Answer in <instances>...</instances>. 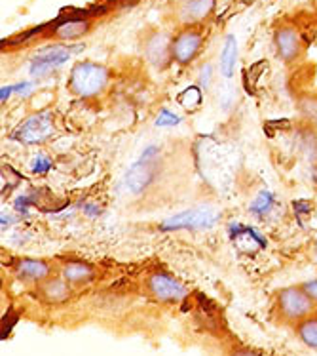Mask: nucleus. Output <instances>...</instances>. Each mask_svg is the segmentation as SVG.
<instances>
[{
    "instance_id": "1",
    "label": "nucleus",
    "mask_w": 317,
    "mask_h": 356,
    "mask_svg": "<svg viewBox=\"0 0 317 356\" xmlns=\"http://www.w3.org/2000/svg\"><path fill=\"white\" fill-rule=\"evenodd\" d=\"M108 71L94 61H80L72 67L69 76V88L78 97H92L101 94L107 86Z\"/></svg>"
},
{
    "instance_id": "2",
    "label": "nucleus",
    "mask_w": 317,
    "mask_h": 356,
    "mask_svg": "<svg viewBox=\"0 0 317 356\" xmlns=\"http://www.w3.org/2000/svg\"><path fill=\"white\" fill-rule=\"evenodd\" d=\"M205 35L202 25H182L175 37L171 38V56L179 65L194 63L198 56L202 54Z\"/></svg>"
},
{
    "instance_id": "3",
    "label": "nucleus",
    "mask_w": 317,
    "mask_h": 356,
    "mask_svg": "<svg viewBox=\"0 0 317 356\" xmlns=\"http://www.w3.org/2000/svg\"><path fill=\"white\" fill-rule=\"evenodd\" d=\"M221 219V213L211 208V206H202L194 210H187L182 213H177L173 218L164 221L162 229L164 231H182V229H209Z\"/></svg>"
},
{
    "instance_id": "4",
    "label": "nucleus",
    "mask_w": 317,
    "mask_h": 356,
    "mask_svg": "<svg viewBox=\"0 0 317 356\" xmlns=\"http://www.w3.org/2000/svg\"><path fill=\"white\" fill-rule=\"evenodd\" d=\"M280 311L287 320H304L314 309V299L302 288H285L277 296Z\"/></svg>"
},
{
    "instance_id": "5",
    "label": "nucleus",
    "mask_w": 317,
    "mask_h": 356,
    "mask_svg": "<svg viewBox=\"0 0 317 356\" xmlns=\"http://www.w3.org/2000/svg\"><path fill=\"white\" fill-rule=\"evenodd\" d=\"M154 156H156V149L151 147L146 153H143L141 160L130 168V172L126 175V187L133 195H141L154 179V175H156V159Z\"/></svg>"
},
{
    "instance_id": "6",
    "label": "nucleus",
    "mask_w": 317,
    "mask_h": 356,
    "mask_svg": "<svg viewBox=\"0 0 317 356\" xmlns=\"http://www.w3.org/2000/svg\"><path fill=\"white\" fill-rule=\"evenodd\" d=\"M144 58L148 59V63L156 67V69H166L171 61V38L164 31H151L143 42Z\"/></svg>"
},
{
    "instance_id": "7",
    "label": "nucleus",
    "mask_w": 317,
    "mask_h": 356,
    "mask_svg": "<svg viewBox=\"0 0 317 356\" xmlns=\"http://www.w3.org/2000/svg\"><path fill=\"white\" fill-rule=\"evenodd\" d=\"M51 131H53V124H51L50 113H38V115L27 118L15 130L14 138L27 145H35V143H42L44 139L50 138Z\"/></svg>"
},
{
    "instance_id": "8",
    "label": "nucleus",
    "mask_w": 317,
    "mask_h": 356,
    "mask_svg": "<svg viewBox=\"0 0 317 356\" xmlns=\"http://www.w3.org/2000/svg\"><path fill=\"white\" fill-rule=\"evenodd\" d=\"M274 46L280 59L293 63L302 54V35L295 25H282L274 33Z\"/></svg>"
},
{
    "instance_id": "9",
    "label": "nucleus",
    "mask_w": 317,
    "mask_h": 356,
    "mask_svg": "<svg viewBox=\"0 0 317 356\" xmlns=\"http://www.w3.org/2000/svg\"><path fill=\"white\" fill-rule=\"evenodd\" d=\"M148 290L160 301H180L187 298V288L166 273H154L148 277Z\"/></svg>"
},
{
    "instance_id": "10",
    "label": "nucleus",
    "mask_w": 317,
    "mask_h": 356,
    "mask_svg": "<svg viewBox=\"0 0 317 356\" xmlns=\"http://www.w3.org/2000/svg\"><path fill=\"white\" fill-rule=\"evenodd\" d=\"M72 48H67V46H50V48H44L36 54L33 61H31V74H44L55 69V67L63 65L65 61H69V58L72 56Z\"/></svg>"
},
{
    "instance_id": "11",
    "label": "nucleus",
    "mask_w": 317,
    "mask_h": 356,
    "mask_svg": "<svg viewBox=\"0 0 317 356\" xmlns=\"http://www.w3.org/2000/svg\"><path fill=\"white\" fill-rule=\"evenodd\" d=\"M216 8V0H188L180 4L177 17L182 25H202L209 19Z\"/></svg>"
},
{
    "instance_id": "12",
    "label": "nucleus",
    "mask_w": 317,
    "mask_h": 356,
    "mask_svg": "<svg viewBox=\"0 0 317 356\" xmlns=\"http://www.w3.org/2000/svg\"><path fill=\"white\" fill-rule=\"evenodd\" d=\"M89 31H92V19L72 15V17L55 22V25L51 27V37L72 42V40H78V38L86 37Z\"/></svg>"
},
{
    "instance_id": "13",
    "label": "nucleus",
    "mask_w": 317,
    "mask_h": 356,
    "mask_svg": "<svg viewBox=\"0 0 317 356\" xmlns=\"http://www.w3.org/2000/svg\"><path fill=\"white\" fill-rule=\"evenodd\" d=\"M236 61H238V42L234 35H228L224 40L223 51H221V74L224 79H230L236 69Z\"/></svg>"
},
{
    "instance_id": "14",
    "label": "nucleus",
    "mask_w": 317,
    "mask_h": 356,
    "mask_svg": "<svg viewBox=\"0 0 317 356\" xmlns=\"http://www.w3.org/2000/svg\"><path fill=\"white\" fill-rule=\"evenodd\" d=\"M17 275L25 280L38 282V280H44L50 275V267L44 261H38V259H23V261L17 263Z\"/></svg>"
},
{
    "instance_id": "15",
    "label": "nucleus",
    "mask_w": 317,
    "mask_h": 356,
    "mask_svg": "<svg viewBox=\"0 0 317 356\" xmlns=\"http://www.w3.org/2000/svg\"><path fill=\"white\" fill-rule=\"evenodd\" d=\"M44 298L48 299L50 303H63L71 298V288L65 278H53L42 286Z\"/></svg>"
},
{
    "instance_id": "16",
    "label": "nucleus",
    "mask_w": 317,
    "mask_h": 356,
    "mask_svg": "<svg viewBox=\"0 0 317 356\" xmlns=\"http://www.w3.org/2000/svg\"><path fill=\"white\" fill-rule=\"evenodd\" d=\"M63 278L71 284L87 282V280L94 278V269L89 265H86V263L71 261L63 267Z\"/></svg>"
},
{
    "instance_id": "17",
    "label": "nucleus",
    "mask_w": 317,
    "mask_h": 356,
    "mask_svg": "<svg viewBox=\"0 0 317 356\" xmlns=\"http://www.w3.org/2000/svg\"><path fill=\"white\" fill-rule=\"evenodd\" d=\"M298 337L308 347L317 349V318H304L298 326Z\"/></svg>"
},
{
    "instance_id": "18",
    "label": "nucleus",
    "mask_w": 317,
    "mask_h": 356,
    "mask_svg": "<svg viewBox=\"0 0 317 356\" xmlns=\"http://www.w3.org/2000/svg\"><path fill=\"white\" fill-rule=\"evenodd\" d=\"M202 99H203L202 88H198V86L187 88V90H185V92L179 95L180 105H182V107L188 111L198 109V107L202 105Z\"/></svg>"
},
{
    "instance_id": "19",
    "label": "nucleus",
    "mask_w": 317,
    "mask_h": 356,
    "mask_svg": "<svg viewBox=\"0 0 317 356\" xmlns=\"http://www.w3.org/2000/svg\"><path fill=\"white\" fill-rule=\"evenodd\" d=\"M298 111L308 122L317 124V97L314 95H306L298 102Z\"/></svg>"
},
{
    "instance_id": "20",
    "label": "nucleus",
    "mask_w": 317,
    "mask_h": 356,
    "mask_svg": "<svg viewBox=\"0 0 317 356\" xmlns=\"http://www.w3.org/2000/svg\"><path fill=\"white\" fill-rule=\"evenodd\" d=\"M272 204H274L272 193H270V191H262L259 197H257V200L251 204V211L252 213H257V216H262V213L270 211Z\"/></svg>"
},
{
    "instance_id": "21",
    "label": "nucleus",
    "mask_w": 317,
    "mask_h": 356,
    "mask_svg": "<svg viewBox=\"0 0 317 356\" xmlns=\"http://www.w3.org/2000/svg\"><path fill=\"white\" fill-rule=\"evenodd\" d=\"M300 145H302L304 153L310 160H317V136L311 130H304L302 134V141H300Z\"/></svg>"
},
{
    "instance_id": "22",
    "label": "nucleus",
    "mask_w": 317,
    "mask_h": 356,
    "mask_svg": "<svg viewBox=\"0 0 317 356\" xmlns=\"http://www.w3.org/2000/svg\"><path fill=\"white\" fill-rule=\"evenodd\" d=\"M180 122L179 115H175L173 111L169 109H162L160 111L158 118H156V126L164 128V126H175V124Z\"/></svg>"
},
{
    "instance_id": "23",
    "label": "nucleus",
    "mask_w": 317,
    "mask_h": 356,
    "mask_svg": "<svg viewBox=\"0 0 317 356\" xmlns=\"http://www.w3.org/2000/svg\"><path fill=\"white\" fill-rule=\"evenodd\" d=\"M35 162L36 164L33 166V172H35V174H46V172H48V170L51 168L50 160L42 159V156H40V159H36Z\"/></svg>"
},
{
    "instance_id": "24",
    "label": "nucleus",
    "mask_w": 317,
    "mask_h": 356,
    "mask_svg": "<svg viewBox=\"0 0 317 356\" xmlns=\"http://www.w3.org/2000/svg\"><path fill=\"white\" fill-rule=\"evenodd\" d=\"M211 73H213V69H211V65H205L202 69V76H200V88H209L211 84Z\"/></svg>"
},
{
    "instance_id": "25",
    "label": "nucleus",
    "mask_w": 317,
    "mask_h": 356,
    "mask_svg": "<svg viewBox=\"0 0 317 356\" xmlns=\"http://www.w3.org/2000/svg\"><path fill=\"white\" fill-rule=\"evenodd\" d=\"M302 290L310 296L314 301H317V280H310V282H306L302 286Z\"/></svg>"
},
{
    "instance_id": "26",
    "label": "nucleus",
    "mask_w": 317,
    "mask_h": 356,
    "mask_svg": "<svg viewBox=\"0 0 317 356\" xmlns=\"http://www.w3.org/2000/svg\"><path fill=\"white\" fill-rule=\"evenodd\" d=\"M141 0H118V6L120 8H131L135 6V4H139Z\"/></svg>"
},
{
    "instance_id": "27",
    "label": "nucleus",
    "mask_w": 317,
    "mask_h": 356,
    "mask_svg": "<svg viewBox=\"0 0 317 356\" xmlns=\"http://www.w3.org/2000/svg\"><path fill=\"white\" fill-rule=\"evenodd\" d=\"M15 88H2V102H6V95H10L14 92Z\"/></svg>"
},
{
    "instance_id": "28",
    "label": "nucleus",
    "mask_w": 317,
    "mask_h": 356,
    "mask_svg": "<svg viewBox=\"0 0 317 356\" xmlns=\"http://www.w3.org/2000/svg\"><path fill=\"white\" fill-rule=\"evenodd\" d=\"M236 356H260V355H255V353H251V350H239Z\"/></svg>"
},
{
    "instance_id": "29",
    "label": "nucleus",
    "mask_w": 317,
    "mask_h": 356,
    "mask_svg": "<svg viewBox=\"0 0 317 356\" xmlns=\"http://www.w3.org/2000/svg\"><path fill=\"white\" fill-rule=\"evenodd\" d=\"M177 2H179V6H180V4H185V2H188V0H177Z\"/></svg>"
},
{
    "instance_id": "30",
    "label": "nucleus",
    "mask_w": 317,
    "mask_h": 356,
    "mask_svg": "<svg viewBox=\"0 0 317 356\" xmlns=\"http://www.w3.org/2000/svg\"><path fill=\"white\" fill-rule=\"evenodd\" d=\"M314 179H316V183H317V168H316V172H314Z\"/></svg>"
}]
</instances>
